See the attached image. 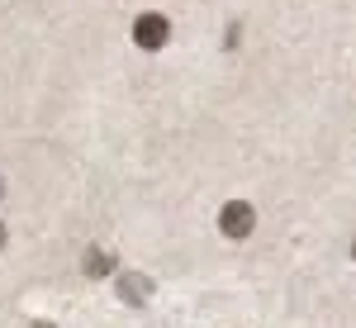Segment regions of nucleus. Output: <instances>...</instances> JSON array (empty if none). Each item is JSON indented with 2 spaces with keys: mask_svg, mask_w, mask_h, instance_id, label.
<instances>
[{
  "mask_svg": "<svg viewBox=\"0 0 356 328\" xmlns=\"http://www.w3.org/2000/svg\"><path fill=\"white\" fill-rule=\"evenodd\" d=\"M219 228L228 233V238H247L252 228H257V210L247 205V200H228L219 210Z\"/></svg>",
  "mask_w": 356,
  "mask_h": 328,
  "instance_id": "1",
  "label": "nucleus"
},
{
  "mask_svg": "<svg viewBox=\"0 0 356 328\" xmlns=\"http://www.w3.org/2000/svg\"><path fill=\"white\" fill-rule=\"evenodd\" d=\"M166 38H171V24H166L162 15H138V24H134V43L138 48H162Z\"/></svg>",
  "mask_w": 356,
  "mask_h": 328,
  "instance_id": "2",
  "label": "nucleus"
},
{
  "mask_svg": "<svg viewBox=\"0 0 356 328\" xmlns=\"http://www.w3.org/2000/svg\"><path fill=\"white\" fill-rule=\"evenodd\" d=\"M119 295H124L129 304L147 300V295H152V281H147V276H124V281H119Z\"/></svg>",
  "mask_w": 356,
  "mask_h": 328,
  "instance_id": "3",
  "label": "nucleus"
},
{
  "mask_svg": "<svg viewBox=\"0 0 356 328\" xmlns=\"http://www.w3.org/2000/svg\"><path fill=\"white\" fill-rule=\"evenodd\" d=\"M110 272H114V257H110V252H100V247H90V252H86V276L100 281V276H110Z\"/></svg>",
  "mask_w": 356,
  "mask_h": 328,
  "instance_id": "4",
  "label": "nucleus"
},
{
  "mask_svg": "<svg viewBox=\"0 0 356 328\" xmlns=\"http://www.w3.org/2000/svg\"><path fill=\"white\" fill-rule=\"evenodd\" d=\"M0 247H5V224H0Z\"/></svg>",
  "mask_w": 356,
  "mask_h": 328,
  "instance_id": "5",
  "label": "nucleus"
},
{
  "mask_svg": "<svg viewBox=\"0 0 356 328\" xmlns=\"http://www.w3.org/2000/svg\"><path fill=\"white\" fill-rule=\"evenodd\" d=\"M29 328H53V324H29Z\"/></svg>",
  "mask_w": 356,
  "mask_h": 328,
  "instance_id": "6",
  "label": "nucleus"
},
{
  "mask_svg": "<svg viewBox=\"0 0 356 328\" xmlns=\"http://www.w3.org/2000/svg\"><path fill=\"white\" fill-rule=\"evenodd\" d=\"M352 257H356V247H352Z\"/></svg>",
  "mask_w": 356,
  "mask_h": 328,
  "instance_id": "7",
  "label": "nucleus"
},
{
  "mask_svg": "<svg viewBox=\"0 0 356 328\" xmlns=\"http://www.w3.org/2000/svg\"><path fill=\"white\" fill-rule=\"evenodd\" d=\"M0 195H5V191H0Z\"/></svg>",
  "mask_w": 356,
  "mask_h": 328,
  "instance_id": "8",
  "label": "nucleus"
}]
</instances>
